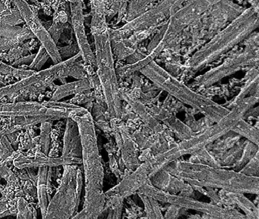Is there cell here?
Here are the masks:
<instances>
[{
    "label": "cell",
    "mask_w": 259,
    "mask_h": 219,
    "mask_svg": "<svg viewBox=\"0 0 259 219\" xmlns=\"http://www.w3.org/2000/svg\"><path fill=\"white\" fill-rule=\"evenodd\" d=\"M258 102V96L253 95L245 97L243 100L232 106L231 110L225 116L214 122V124L209 126L200 133L193 134L186 139L174 144L167 150L157 154L149 160L151 170L149 177L154 176L160 170L166 168L174 161L185 155H193L207 146L218 141L220 138L231 132L236 123L244 118L245 114Z\"/></svg>",
    "instance_id": "cell-1"
},
{
    "label": "cell",
    "mask_w": 259,
    "mask_h": 219,
    "mask_svg": "<svg viewBox=\"0 0 259 219\" xmlns=\"http://www.w3.org/2000/svg\"><path fill=\"white\" fill-rule=\"evenodd\" d=\"M172 163L174 165L169 164L165 170L187 182L192 188L221 189L258 194V176H248L238 170H226L218 166L191 161L177 160Z\"/></svg>",
    "instance_id": "cell-2"
},
{
    "label": "cell",
    "mask_w": 259,
    "mask_h": 219,
    "mask_svg": "<svg viewBox=\"0 0 259 219\" xmlns=\"http://www.w3.org/2000/svg\"><path fill=\"white\" fill-rule=\"evenodd\" d=\"M258 27V10L243 9L228 25L198 49L186 63L191 71L201 70L249 36Z\"/></svg>",
    "instance_id": "cell-3"
},
{
    "label": "cell",
    "mask_w": 259,
    "mask_h": 219,
    "mask_svg": "<svg viewBox=\"0 0 259 219\" xmlns=\"http://www.w3.org/2000/svg\"><path fill=\"white\" fill-rule=\"evenodd\" d=\"M139 72L150 79L156 86L181 103L196 110L211 121H218L230 111L211 99L191 89L155 61L145 65Z\"/></svg>",
    "instance_id": "cell-4"
},
{
    "label": "cell",
    "mask_w": 259,
    "mask_h": 219,
    "mask_svg": "<svg viewBox=\"0 0 259 219\" xmlns=\"http://www.w3.org/2000/svg\"><path fill=\"white\" fill-rule=\"evenodd\" d=\"M95 41V67L98 82L110 118L122 115V98L115 67L112 39L108 27L92 30Z\"/></svg>",
    "instance_id": "cell-5"
},
{
    "label": "cell",
    "mask_w": 259,
    "mask_h": 219,
    "mask_svg": "<svg viewBox=\"0 0 259 219\" xmlns=\"http://www.w3.org/2000/svg\"><path fill=\"white\" fill-rule=\"evenodd\" d=\"M71 118L77 123L81 138V164L85 180V193H104V169L93 117L83 107Z\"/></svg>",
    "instance_id": "cell-6"
},
{
    "label": "cell",
    "mask_w": 259,
    "mask_h": 219,
    "mask_svg": "<svg viewBox=\"0 0 259 219\" xmlns=\"http://www.w3.org/2000/svg\"><path fill=\"white\" fill-rule=\"evenodd\" d=\"M60 185L48 202L45 219L73 218L78 213L82 193L84 176L78 164L63 165Z\"/></svg>",
    "instance_id": "cell-7"
},
{
    "label": "cell",
    "mask_w": 259,
    "mask_h": 219,
    "mask_svg": "<svg viewBox=\"0 0 259 219\" xmlns=\"http://www.w3.org/2000/svg\"><path fill=\"white\" fill-rule=\"evenodd\" d=\"M223 0H189L174 12L168 18L167 23L148 47L156 54L160 55L179 33L185 28L195 24L210 8Z\"/></svg>",
    "instance_id": "cell-8"
},
{
    "label": "cell",
    "mask_w": 259,
    "mask_h": 219,
    "mask_svg": "<svg viewBox=\"0 0 259 219\" xmlns=\"http://www.w3.org/2000/svg\"><path fill=\"white\" fill-rule=\"evenodd\" d=\"M137 193L150 196L159 202L169 203L179 208H187L202 213L213 218H246L245 214L233 208H223L217 204L207 203L192 199L189 196H180L157 188L150 180L142 186Z\"/></svg>",
    "instance_id": "cell-9"
},
{
    "label": "cell",
    "mask_w": 259,
    "mask_h": 219,
    "mask_svg": "<svg viewBox=\"0 0 259 219\" xmlns=\"http://www.w3.org/2000/svg\"><path fill=\"white\" fill-rule=\"evenodd\" d=\"M82 106L64 102L22 101L17 103H0V117H43L49 120L67 119L79 112Z\"/></svg>",
    "instance_id": "cell-10"
},
{
    "label": "cell",
    "mask_w": 259,
    "mask_h": 219,
    "mask_svg": "<svg viewBox=\"0 0 259 219\" xmlns=\"http://www.w3.org/2000/svg\"><path fill=\"white\" fill-rule=\"evenodd\" d=\"M186 1L188 0H162L155 7L139 14L120 28L112 32L110 30V36L119 41L133 33L148 30L169 18Z\"/></svg>",
    "instance_id": "cell-11"
},
{
    "label": "cell",
    "mask_w": 259,
    "mask_h": 219,
    "mask_svg": "<svg viewBox=\"0 0 259 219\" xmlns=\"http://www.w3.org/2000/svg\"><path fill=\"white\" fill-rule=\"evenodd\" d=\"M257 62L258 47L257 41L255 44H249L243 51L231 55L218 66L198 76L195 79V84L203 88L210 86L221 79L237 72L244 67L250 65L257 66Z\"/></svg>",
    "instance_id": "cell-12"
},
{
    "label": "cell",
    "mask_w": 259,
    "mask_h": 219,
    "mask_svg": "<svg viewBox=\"0 0 259 219\" xmlns=\"http://www.w3.org/2000/svg\"><path fill=\"white\" fill-rule=\"evenodd\" d=\"M79 58H81V54L78 53L66 60H63L59 63L54 64L50 68L38 71H34L32 74L23 79H19L15 83L7 86L0 87V98L4 97H11V96L24 94V93H31L34 86L42 81L49 79L55 80L57 79L66 77L68 76L69 68L76 62Z\"/></svg>",
    "instance_id": "cell-13"
},
{
    "label": "cell",
    "mask_w": 259,
    "mask_h": 219,
    "mask_svg": "<svg viewBox=\"0 0 259 219\" xmlns=\"http://www.w3.org/2000/svg\"><path fill=\"white\" fill-rule=\"evenodd\" d=\"M17 8L19 15L26 23L28 30L31 32L33 36H36L45 49L50 58L54 64L59 63L63 61L61 55L59 51L57 43L53 39L49 31L45 28L35 12L31 9V6L26 0H13Z\"/></svg>",
    "instance_id": "cell-14"
},
{
    "label": "cell",
    "mask_w": 259,
    "mask_h": 219,
    "mask_svg": "<svg viewBox=\"0 0 259 219\" xmlns=\"http://www.w3.org/2000/svg\"><path fill=\"white\" fill-rule=\"evenodd\" d=\"M72 27L78 44V52L86 65L91 68L95 67V53L92 51L86 34L84 24L83 0H69Z\"/></svg>",
    "instance_id": "cell-15"
},
{
    "label": "cell",
    "mask_w": 259,
    "mask_h": 219,
    "mask_svg": "<svg viewBox=\"0 0 259 219\" xmlns=\"http://www.w3.org/2000/svg\"><path fill=\"white\" fill-rule=\"evenodd\" d=\"M151 170V163L149 160L139 164L128 176L113 188L106 192V197L117 196L125 199L138 190L150 180L149 174Z\"/></svg>",
    "instance_id": "cell-16"
},
{
    "label": "cell",
    "mask_w": 259,
    "mask_h": 219,
    "mask_svg": "<svg viewBox=\"0 0 259 219\" xmlns=\"http://www.w3.org/2000/svg\"><path fill=\"white\" fill-rule=\"evenodd\" d=\"M81 164V158L60 156L53 158L43 152H38L34 155H16L13 164L18 169L34 168V167H54L66 164Z\"/></svg>",
    "instance_id": "cell-17"
},
{
    "label": "cell",
    "mask_w": 259,
    "mask_h": 219,
    "mask_svg": "<svg viewBox=\"0 0 259 219\" xmlns=\"http://www.w3.org/2000/svg\"><path fill=\"white\" fill-rule=\"evenodd\" d=\"M150 111L159 122H163L181 141L193 135V131L189 126L177 118L174 114L167 110L158 106H153Z\"/></svg>",
    "instance_id": "cell-18"
},
{
    "label": "cell",
    "mask_w": 259,
    "mask_h": 219,
    "mask_svg": "<svg viewBox=\"0 0 259 219\" xmlns=\"http://www.w3.org/2000/svg\"><path fill=\"white\" fill-rule=\"evenodd\" d=\"M218 196L221 204L229 205H235L239 207L245 213L246 218H259L258 208L257 205H254L251 200H249L244 193L221 190Z\"/></svg>",
    "instance_id": "cell-19"
},
{
    "label": "cell",
    "mask_w": 259,
    "mask_h": 219,
    "mask_svg": "<svg viewBox=\"0 0 259 219\" xmlns=\"http://www.w3.org/2000/svg\"><path fill=\"white\" fill-rule=\"evenodd\" d=\"M66 120L61 156L81 158V138L78 126L71 117Z\"/></svg>",
    "instance_id": "cell-20"
},
{
    "label": "cell",
    "mask_w": 259,
    "mask_h": 219,
    "mask_svg": "<svg viewBox=\"0 0 259 219\" xmlns=\"http://www.w3.org/2000/svg\"><path fill=\"white\" fill-rule=\"evenodd\" d=\"M125 126H119L121 138H122V156L125 167L130 170H133L140 164L139 160L137 144L128 133Z\"/></svg>",
    "instance_id": "cell-21"
},
{
    "label": "cell",
    "mask_w": 259,
    "mask_h": 219,
    "mask_svg": "<svg viewBox=\"0 0 259 219\" xmlns=\"http://www.w3.org/2000/svg\"><path fill=\"white\" fill-rule=\"evenodd\" d=\"M121 98L125 100L128 103L132 109L135 111L136 114L143 120L144 123L155 133L163 132V126L160 122L153 115L149 109L146 107L142 102L133 98L131 96L121 91Z\"/></svg>",
    "instance_id": "cell-22"
},
{
    "label": "cell",
    "mask_w": 259,
    "mask_h": 219,
    "mask_svg": "<svg viewBox=\"0 0 259 219\" xmlns=\"http://www.w3.org/2000/svg\"><path fill=\"white\" fill-rule=\"evenodd\" d=\"M92 88V83L88 78L78 79L74 82H67L57 87L51 100L60 101L69 96L81 94L84 91H89Z\"/></svg>",
    "instance_id": "cell-23"
},
{
    "label": "cell",
    "mask_w": 259,
    "mask_h": 219,
    "mask_svg": "<svg viewBox=\"0 0 259 219\" xmlns=\"http://www.w3.org/2000/svg\"><path fill=\"white\" fill-rule=\"evenodd\" d=\"M51 168L47 167H41L38 168V173L37 176V199H38L39 208L41 212L42 217H45L48 208V179Z\"/></svg>",
    "instance_id": "cell-24"
},
{
    "label": "cell",
    "mask_w": 259,
    "mask_h": 219,
    "mask_svg": "<svg viewBox=\"0 0 259 219\" xmlns=\"http://www.w3.org/2000/svg\"><path fill=\"white\" fill-rule=\"evenodd\" d=\"M246 76V80L241 88L239 94L236 96L234 100H233L232 106H234L236 103L245 98L248 93L251 92V90L254 89V88H257V85H258V71H257V67L250 70Z\"/></svg>",
    "instance_id": "cell-25"
},
{
    "label": "cell",
    "mask_w": 259,
    "mask_h": 219,
    "mask_svg": "<svg viewBox=\"0 0 259 219\" xmlns=\"http://www.w3.org/2000/svg\"><path fill=\"white\" fill-rule=\"evenodd\" d=\"M231 132H235L241 136H243L250 142L258 145V130L257 128L245 122L243 118L241 119L236 123Z\"/></svg>",
    "instance_id": "cell-26"
},
{
    "label": "cell",
    "mask_w": 259,
    "mask_h": 219,
    "mask_svg": "<svg viewBox=\"0 0 259 219\" xmlns=\"http://www.w3.org/2000/svg\"><path fill=\"white\" fill-rule=\"evenodd\" d=\"M137 193L142 199V202H143L147 217H150V218H162V217H163L156 199H153L150 196H145V195L142 194V193Z\"/></svg>",
    "instance_id": "cell-27"
},
{
    "label": "cell",
    "mask_w": 259,
    "mask_h": 219,
    "mask_svg": "<svg viewBox=\"0 0 259 219\" xmlns=\"http://www.w3.org/2000/svg\"><path fill=\"white\" fill-rule=\"evenodd\" d=\"M52 120H47L41 123L40 126V145L41 152L48 155L51 145V131Z\"/></svg>",
    "instance_id": "cell-28"
},
{
    "label": "cell",
    "mask_w": 259,
    "mask_h": 219,
    "mask_svg": "<svg viewBox=\"0 0 259 219\" xmlns=\"http://www.w3.org/2000/svg\"><path fill=\"white\" fill-rule=\"evenodd\" d=\"M257 152H258V145L246 141L243 143L242 154L237 162L234 164L236 168H240L242 165L246 164Z\"/></svg>",
    "instance_id": "cell-29"
},
{
    "label": "cell",
    "mask_w": 259,
    "mask_h": 219,
    "mask_svg": "<svg viewBox=\"0 0 259 219\" xmlns=\"http://www.w3.org/2000/svg\"><path fill=\"white\" fill-rule=\"evenodd\" d=\"M18 218H35L36 211L24 198H19L17 201Z\"/></svg>",
    "instance_id": "cell-30"
},
{
    "label": "cell",
    "mask_w": 259,
    "mask_h": 219,
    "mask_svg": "<svg viewBox=\"0 0 259 219\" xmlns=\"http://www.w3.org/2000/svg\"><path fill=\"white\" fill-rule=\"evenodd\" d=\"M33 72H34V71H32V70H25L22 69V68H16L13 65H8V64L4 63L2 61H0V74L9 75V76L17 78L19 80V79L30 76Z\"/></svg>",
    "instance_id": "cell-31"
},
{
    "label": "cell",
    "mask_w": 259,
    "mask_h": 219,
    "mask_svg": "<svg viewBox=\"0 0 259 219\" xmlns=\"http://www.w3.org/2000/svg\"><path fill=\"white\" fill-rule=\"evenodd\" d=\"M32 36V33L29 30V31L22 33L19 36H10V38H1L0 36V51L8 50Z\"/></svg>",
    "instance_id": "cell-32"
},
{
    "label": "cell",
    "mask_w": 259,
    "mask_h": 219,
    "mask_svg": "<svg viewBox=\"0 0 259 219\" xmlns=\"http://www.w3.org/2000/svg\"><path fill=\"white\" fill-rule=\"evenodd\" d=\"M48 59H50L49 54L45 50V49L42 46H40L38 53L34 55V57H33L31 65H29V69L34 71H40Z\"/></svg>",
    "instance_id": "cell-33"
},
{
    "label": "cell",
    "mask_w": 259,
    "mask_h": 219,
    "mask_svg": "<svg viewBox=\"0 0 259 219\" xmlns=\"http://www.w3.org/2000/svg\"><path fill=\"white\" fill-rule=\"evenodd\" d=\"M242 148L243 144H239L226 152L224 158H222V161L220 163V167H221V165H231L232 164L237 162L242 154Z\"/></svg>",
    "instance_id": "cell-34"
},
{
    "label": "cell",
    "mask_w": 259,
    "mask_h": 219,
    "mask_svg": "<svg viewBox=\"0 0 259 219\" xmlns=\"http://www.w3.org/2000/svg\"><path fill=\"white\" fill-rule=\"evenodd\" d=\"M16 154L14 149L10 141L7 138V135H0V160L2 162L7 161L10 157Z\"/></svg>",
    "instance_id": "cell-35"
},
{
    "label": "cell",
    "mask_w": 259,
    "mask_h": 219,
    "mask_svg": "<svg viewBox=\"0 0 259 219\" xmlns=\"http://www.w3.org/2000/svg\"><path fill=\"white\" fill-rule=\"evenodd\" d=\"M258 152H257V153L247 162L245 167H244L242 170H238V171L241 172V173H243V174L248 175V176H258Z\"/></svg>",
    "instance_id": "cell-36"
},
{
    "label": "cell",
    "mask_w": 259,
    "mask_h": 219,
    "mask_svg": "<svg viewBox=\"0 0 259 219\" xmlns=\"http://www.w3.org/2000/svg\"><path fill=\"white\" fill-rule=\"evenodd\" d=\"M72 76L77 79H85L87 78V71L81 65L75 62L72 66L70 67L68 73V76Z\"/></svg>",
    "instance_id": "cell-37"
},
{
    "label": "cell",
    "mask_w": 259,
    "mask_h": 219,
    "mask_svg": "<svg viewBox=\"0 0 259 219\" xmlns=\"http://www.w3.org/2000/svg\"><path fill=\"white\" fill-rule=\"evenodd\" d=\"M8 210V204L6 201H0V217L3 214H5Z\"/></svg>",
    "instance_id": "cell-38"
},
{
    "label": "cell",
    "mask_w": 259,
    "mask_h": 219,
    "mask_svg": "<svg viewBox=\"0 0 259 219\" xmlns=\"http://www.w3.org/2000/svg\"><path fill=\"white\" fill-rule=\"evenodd\" d=\"M1 163H2V161H1V160H0V164H1Z\"/></svg>",
    "instance_id": "cell-39"
},
{
    "label": "cell",
    "mask_w": 259,
    "mask_h": 219,
    "mask_svg": "<svg viewBox=\"0 0 259 219\" xmlns=\"http://www.w3.org/2000/svg\"><path fill=\"white\" fill-rule=\"evenodd\" d=\"M0 179H1V177H0Z\"/></svg>",
    "instance_id": "cell-40"
}]
</instances>
